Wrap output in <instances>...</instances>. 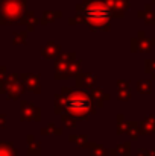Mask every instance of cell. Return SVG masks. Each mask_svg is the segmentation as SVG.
Returning a JSON list of instances; mask_svg holds the SVG:
<instances>
[{"label":"cell","mask_w":155,"mask_h":156,"mask_svg":"<svg viewBox=\"0 0 155 156\" xmlns=\"http://www.w3.org/2000/svg\"><path fill=\"white\" fill-rule=\"evenodd\" d=\"M20 120L21 121H40L41 109L31 102L21 100L20 102Z\"/></svg>","instance_id":"obj_6"},{"label":"cell","mask_w":155,"mask_h":156,"mask_svg":"<svg viewBox=\"0 0 155 156\" xmlns=\"http://www.w3.org/2000/svg\"><path fill=\"white\" fill-rule=\"evenodd\" d=\"M62 17V12L61 11H44L41 18H40V24H50L55 20L61 18Z\"/></svg>","instance_id":"obj_16"},{"label":"cell","mask_w":155,"mask_h":156,"mask_svg":"<svg viewBox=\"0 0 155 156\" xmlns=\"http://www.w3.org/2000/svg\"><path fill=\"white\" fill-rule=\"evenodd\" d=\"M84 15L81 14V12H76L73 17H70L68 18V24H72V26H75V24H84Z\"/></svg>","instance_id":"obj_29"},{"label":"cell","mask_w":155,"mask_h":156,"mask_svg":"<svg viewBox=\"0 0 155 156\" xmlns=\"http://www.w3.org/2000/svg\"><path fill=\"white\" fill-rule=\"evenodd\" d=\"M90 156H106V149L101 146V144H98V143H90Z\"/></svg>","instance_id":"obj_24"},{"label":"cell","mask_w":155,"mask_h":156,"mask_svg":"<svg viewBox=\"0 0 155 156\" xmlns=\"http://www.w3.org/2000/svg\"><path fill=\"white\" fill-rule=\"evenodd\" d=\"M68 141L76 144L79 149H87L90 146V141H88V136L87 135H70L68 136Z\"/></svg>","instance_id":"obj_19"},{"label":"cell","mask_w":155,"mask_h":156,"mask_svg":"<svg viewBox=\"0 0 155 156\" xmlns=\"http://www.w3.org/2000/svg\"><path fill=\"white\" fill-rule=\"evenodd\" d=\"M113 12V18H123L126 9L129 8V0H105Z\"/></svg>","instance_id":"obj_9"},{"label":"cell","mask_w":155,"mask_h":156,"mask_svg":"<svg viewBox=\"0 0 155 156\" xmlns=\"http://www.w3.org/2000/svg\"><path fill=\"white\" fill-rule=\"evenodd\" d=\"M96 80H98V74L96 73H87V71H81L75 76V83H76V88L85 91V90H93L94 85H96Z\"/></svg>","instance_id":"obj_7"},{"label":"cell","mask_w":155,"mask_h":156,"mask_svg":"<svg viewBox=\"0 0 155 156\" xmlns=\"http://www.w3.org/2000/svg\"><path fill=\"white\" fill-rule=\"evenodd\" d=\"M6 127V115L5 114H0V129Z\"/></svg>","instance_id":"obj_34"},{"label":"cell","mask_w":155,"mask_h":156,"mask_svg":"<svg viewBox=\"0 0 155 156\" xmlns=\"http://www.w3.org/2000/svg\"><path fill=\"white\" fill-rule=\"evenodd\" d=\"M151 2H152V5H155V0H151Z\"/></svg>","instance_id":"obj_35"},{"label":"cell","mask_w":155,"mask_h":156,"mask_svg":"<svg viewBox=\"0 0 155 156\" xmlns=\"http://www.w3.org/2000/svg\"><path fill=\"white\" fill-rule=\"evenodd\" d=\"M140 130L143 135H155V115H148L140 121Z\"/></svg>","instance_id":"obj_14"},{"label":"cell","mask_w":155,"mask_h":156,"mask_svg":"<svg viewBox=\"0 0 155 156\" xmlns=\"http://www.w3.org/2000/svg\"><path fill=\"white\" fill-rule=\"evenodd\" d=\"M155 46V38H146V34L143 30L137 32V38L131 40V52L137 53H151Z\"/></svg>","instance_id":"obj_5"},{"label":"cell","mask_w":155,"mask_h":156,"mask_svg":"<svg viewBox=\"0 0 155 156\" xmlns=\"http://www.w3.org/2000/svg\"><path fill=\"white\" fill-rule=\"evenodd\" d=\"M0 156H17L12 143H0Z\"/></svg>","instance_id":"obj_22"},{"label":"cell","mask_w":155,"mask_h":156,"mask_svg":"<svg viewBox=\"0 0 155 156\" xmlns=\"http://www.w3.org/2000/svg\"><path fill=\"white\" fill-rule=\"evenodd\" d=\"M76 12L84 15V24H87L90 30L108 32L111 27L113 12L105 0H82V3L76 5Z\"/></svg>","instance_id":"obj_1"},{"label":"cell","mask_w":155,"mask_h":156,"mask_svg":"<svg viewBox=\"0 0 155 156\" xmlns=\"http://www.w3.org/2000/svg\"><path fill=\"white\" fill-rule=\"evenodd\" d=\"M116 121H117V126H116L117 133L119 135L125 133V130H126V118H125V115L123 114H117L116 115Z\"/></svg>","instance_id":"obj_26"},{"label":"cell","mask_w":155,"mask_h":156,"mask_svg":"<svg viewBox=\"0 0 155 156\" xmlns=\"http://www.w3.org/2000/svg\"><path fill=\"white\" fill-rule=\"evenodd\" d=\"M38 23H40V20L37 18V15H35L34 11H26V14L23 15V18L20 21V24H23V26L28 27V32H34Z\"/></svg>","instance_id":"obj_12"},{"label":"cell","mask_w":155,"mask_h":156,"mask_svg":"<svg viewBox=\"0 0 155 156\" xmlns=\"http://www.w3.org/2000/svg\"><path fill=\"white\" fill-rule=\"evenodd\" d=\"M76 59V53L75 52H67V53H61L56 59H55V64H53V68H55V79L56 80H65L70 77V65L72 62Z\"/></svg>","instance_id":"obj_4"},{"label":"cell","mask_w":155,"mask_h":156,"mask_svg":"<svg viewBox=\"0 0 155 156\" xmlns=\"http://www.w3.org/2000/svg\"><path fill=\"white\" fill-rule=\"evenodd\" d=\"M138 18H142L146 24H155V11L152 8V3H148L145 5V8L142 11L137 12Z\"/></svg>","instance_id":"obj_13"},{"label":"cell","mask_w":155,"mask_h":156,"mask_svg":"<svg viewBox=\"0 0 155 156\" xmlns=\"http://www.w3.org/2000/svg\"><path fill=\"white\" fill-rule=\"evenodd\" d=\"M65 97H67V96H62L61 93H56V94H55V100H53V112H55L56 115H62V114H64Z\"/></svg>","instance_id":"obj_17"},{"label":"cell","mask_w":155,"mask_h":156,"mask_svg":"<svg viewBox=\"0 0 155 156\" xmlns=\"http://www.w3.org/2000/svg\"><path fill=\"white\" fill-rule=\"evenodd\" d=\"M40 52H41V56L46 59H56L61 55V46L55 41H49L40 47Z\"/></svg>","instance_id":"obj_10"},{"label":"cell","mask_w":155,"mask_h":156,"mask_svg":"<svg viewBox=\"0 0 155 156\" xmlns=\"http://www.w3.org/2000/svg\"><path fill=\"white\" fill-rule=\"evenodd\" d=\"M137 156H155V150H148V152H143V150H140Z\"/></svg>","instance_id":"obj_33"},{"label":"cell","mask_w":155,"mask_h":156,"mask_svg":"<svg viewBox=\"0 0 155 156\" xmlns=\"http://www.w3.org/2000/svg\"><path fill=\"white\" fill-rule=\"evenodd\" d=\"M20 80L24 85V90L29 93H35L40 94L41 93V85H40V74H34V73H21L20 74Z\"/></svg>","instance_id":"obj_8"},{"label":"cell","mask_w":155,"mask_h":156,"mask_svg":"<svg viewBox=\"0 0 155 156\" xmlns=\"http://www.w3.org/2000/svg\"><path fill=\"white\" fill-rule=\"evenodd\" d=\"M116 85H117V90H126V88H129V82L125 80V79H119L116 82Z\"/></svg>","instance_id":"obj_31"},{"label":"cell","mask_w":155,"mask_h":156,"mask_svg":"<svg viewBox=\"0 0 155 156\" xmlns=\"http://www.w3.org/2000/svg\"><path fill=\"white\" fill-rule=\"evenodd\" d=\"M28 0H0V24L20 23L26 14Z\"/></svg>","instance_id":"obj_3"},{"label":"cell","mask_w":155,"mask_h":156,"mask_svg":"<svg viewBox=\"0 0 155 156\" xmlns=\"http://www.w3.org/2000/svg\"><path fill=\"white\" fill-rule=\"evenodd\" d=\"M154 70H155V59H146L145 61V71L148 74H152Z\"/></svg>","instance_id":"obj_30"},{"label":"cell","mask_w":155,"mask_h":156,"mask_svg":"<svg viewBox=\"0 0 155 156\" xmlns=\"http://www.w3.org/2000/svg\"><path fill=\"white\" fill-rule=\"evenodd\" d=\"M109 153L111 155H129L131 153V144L129 143H122L116 149H113Z\"/></svg>","instance_id":"obj_25"},{"label":"cell","mask_w":155,"mask_h":156,"mask_svg":"<svg viewBox=\"0 0 155 156\" xmlns=\"http://www.w3.org/2000/svg\"><path fill=\"white\" fill-rule=\"evenodd\" d=\"M6 76H8V68H6L5 65H2V64H0V80H2V79H5Z\"/></svg>","instance_id":"obj_32"},{"label":"cell","mask_w":155,"mask_h":156,"mask_svg":"<svg viewBox=\"0 0 155 156\" xmlns=\"http://www.w3.org/2000/svg\"><path fill=\"white\" fill-rule=\"evenodd\" d=\"M125 133L129 135L131 140H138V136L142 135L140 123L138 121H126V130H125Z\"/></svg>","instance_id":"obj_15"},{"label":"cell","mask_w":155,"mask_h":156,"mask_svg":"<svg viewBox=\"0 0 155 156\" xmlns=\"http://www.w3.org/2000/svg\"><path fill=\"white\" fill-rule=\"evenodd\" d=\"M41 153V144L34 138V135H28V155H40Z\"/></svg>","instance_id":"obj_18"},{"label":"cell","mask_w":155,"mask_h":156,"mask_svg":"<svg viewBox=\"0 0 155 156\" xmlns=\"http://www.w3.org/2000/svg\"><path fill=\"white\" fill-rule=\"evenodd\" d=\"M90 96H91V99H93V103L96 105V108H102L103 105H105V102H108V100L111 99L109 93H106L101 87H94V88L91 90Z\"/></svg>","instance_id":"obj_11"},{"label":"cell","mask_w":155,"mask_h":156,"mask_svg":"<svg viewBox=\"0 0 155 156\" xmlns=\"http://www.w3.org/2000/svg\"><path fill=\"white\" fill-rule=\"evenodd\" d=\"M96 105L93 103L91 96L82 90H73L65 97L64 114H68L75 120H88L96 114Z\"/></svg>","instance_id":"obj_2"},{"label":"cell","mask_w":155,"mask_h":156,"mask_svg":"<svg viewBox=\"0 0 155 156\" xmlns=\"http://www.w3.org/2000/svg\"><path fill=\"white\" fill-rule=\"evenodd\" d=\"M137 91L140 94H151L152 93V82L148 79H140L137 82Z\"/></svg>","instance_id":"obj_20"},{"label":"cell","mask_w":155,"mask_h":156,"mask_svg":"<svg viewBox=\"0 0 155 156\" xmlns=\"http://www.w3.org/2000/svg\"><path fill=\"white\" fill-rule=\"evenodd\" d=\"M131 99H132V93H131L129 88H126V90H117V100H120V102H128V100H131Z\"/></svg>","instance_id":"obj_28"},{"label":"cell","mask_w":155,"mask_h":156,"mask_svg":"<svg viewBox=\"0 0 155 156\" xmlns=\"http://www.w3.org/2000/svg\"><path fill=\"white\" fill-rule=\"evenodd\" d=\"M12 43L15 46H20V44H26L28 43V32L26 30H17L12 34Z\"/></svg>","instance_id":"obj_23"},{"label":"cell","mask_w":155,"mask_h":156,"mask_svg":"<svg viewBox=\"0 0 155 156\" xmlns=\"http://www.w3.org/2000/svg\"><path fill=\"white\" fill-rule=\"evenodd\" d=\"M41 135H61L62 133V127H59V126H56L55 123H49L46 127H43L41 130Z\"/></svg>","instance_id":"obj_21"},{"label":"cell","mask_w":155,"mask_h":156,"mask_svg":"<svg viewBox=\"0 0 155 156\" xmlns=\"http://www.w3.org/2000/svg\"><path fill=\"white\" fill-rule=\"evenodd\" d=\"M61 120H62V124H64L67 129H76V126H78V120H75V118L70 117L68 114H62V115H61Z\"/></svg>","instance_id":"obj_27"}]
</instances>
